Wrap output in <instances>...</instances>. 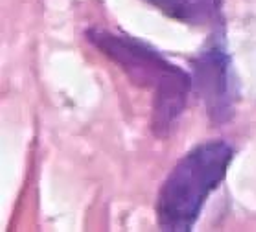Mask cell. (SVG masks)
<instances>
[{"label":"cell","instance_id":"6da1fadb","mask_svg":"<svg viewBox=\"0 0 256 232\" xmlns=\"http://www.w3.org/2000/svg\"><path fill=\"white\" fill-rule=\"evenodd\" d=\"M87 41L120 66L131 83L153 92L152 129L158 138H166L177 126L188 104L194 80L177 64L170 63L158 50L131 35L114 34L102 28L87 30Z\"/></svg>","mask_w":256,"mask_h":232},{"label":"cell","instance_id":"7a4b0ae2","mask_svg":"<svg viewBox=\"0 0 256 232\" xmlns=\"http://www.w3.org/2000/svg\"><path fill=\"white\" fill-rule=\"evenodd\" d=\"M232 158V146L223 140H208L188 151L158 192V226L168 232L192 230L210 194L227 177Z\"/></svg>","mask_w":256,"mask_h":232},{"label":"cell","instance_id":"3957f363","mask_svg":"<svg viewBox=\"0 0 256 232\" xmlns=\"http://www.w3.org/2000/svg\"><path fill=\"white\" fill-rule=\"evenodd\" d=\"M220 34L192 59L194 88L206 107V114L212 124H225L232 118L234 109V85L232 68L225 44Z\"/></svg>","mask_w":256,"mask_h":232},{"label":"cell","instance_id":"277c9868","mask_svg":"<svg viewBox=\"0 0 256 232\" xmlns=\"http://www.w3.org/2000/svg\"><path fill=\"white\" fill-rule=\"evenodd\" d=\"M174 20L184 24H206L218 18L220 0H148Z\"/></svg>","mask_w":256,"mask_h":232}]
</instances>
